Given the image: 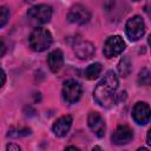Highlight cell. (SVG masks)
I'll use <instances>...</instances> for the list:
<instances>
[{
  "instance_id": "cell-22",
  "label": "cell",
  "mask_w": 151,
  "mask_h": 151,
  "mask_svg": "<svg viewBox=\"0 0 151 151\" xmlns=\"http://www.w3.org/2000/svg\"><path fill=\"white\" fill-rule=\"evenodd\" d=\"M5 53V45H4V41L1 40V55H4Z\"/></svg>"
},
{
  "instance_id": "cell-12",
  "label": "cell",
  "mask_w": 151,
  "mask_h": 151,
  "mask_svg": "<svg viewBox=\"0 0 151 151\" xmlns=\"http://www.w3.org/2000/svg\"><path fill=\"white\" fill-rule=\"evenodd\" d=\"M74 53L79 59H90L94 54V46L90 41H79L74 45Z\"/></svg>"
},
{
  "instance_id": "cell-24",
  "label": "cell",
  "mask_w": 151,
  "mask_h": 151,
  "mask_svg": "<svg viewBox=\"0 0 151 151\" xmlns=\"http://www.w3.org/2000/svg\"><path fill=\"white\" fill-rule=\"evenodd\" d=\"M147 41H149V44H150V46H151V34L149 35V38H147Z\"/></svg>"
},
{
  "instance_id": "cell-25",
  "label": "cell",
  "mask_w": 151,
  "mask_h": 151,
  "mask_svg": "<svg viewBox=\"0 0 151 151\" xmlns=\"http://www.w3.org/2000/svg\"><path fill=\"white\" fill-rule=\"evenodd\" d=\"M133 1H139V0H133Z\"/></svg>"
},
{
  "instance_id": "cell-11",
  "label": "cell",
  "mask_w": 151,
  "mask_h": 151,
  "mask_svg": "<svg viewBox=\"0 0 151 151\" xmlns=\"http://www.w3.org/2000/svg\"><path fill=\"white\" fill-rule=\"evenodd\" d=\"M71 125H72V117L66 114V116H63V117L58 118L54 122V124L52 126V130H53V132L57 137H64L70 131Z\"/></svg>"
},
{
  "instance_id": "cell-10",
  "label": "cell",
  "mask_w": 151,
  "mask_h": 151,
  "mask_svg": "<svg viewBox=\"0 0 151 151\" xmlns=\"http://www.w3.org/2000/svg\"><path fill=\"white\" fill-rule=\"evenodd\" d=\"M133 137V132L131 130V127H129L127 125H119L116 131L112 133V143L116 145H125L127 143L131 142Z\"/></svg>"
},
{
  "instance_id": "cell-13",
  "label": "cell",
  "mask_w": 151,
  "mask_h": 151,
  "mask_svg": "<svg viewBox=\"0 0 151 151\" xmlns=\"http://www.w3.org/2000/svg\"><path fill=\"white\" fill-rule=\"evenodd\" d=\"M47 64H48L50 70L53 73H57L63 67V64H64V54H63V52L60 50L52 51L47 57Z\"/></svg>"
},
{
  "instance_id": "cell-7",
  "label": "cell",
  "mask_w": 151,
  "mask_h": 151,
  "mask_svg": "<svg viewBox=\"0 0 151 151\" xmlns=\"http://www.w3.org/2000/svg\"><path fill=\"white\" fill-rule=\"evenodd\" d=\"M132 118L139 125H145L151 118V109L146 103L139 101L133 106Z\"/></svg>"
},
{
  "instance_id": "cell-9",
  "label": "cell",
  "mask_w": 151,
  "mask_h": 151,
  "mask_svg": "<svg viewBox=\"0 0 151 151\" xmlns=\"http://www.w3.org/2000/svg\"><path fill=\"white\" fill-rule=\"evenodd\" d=\"M91 18V14L90 12L81 5H76L73 6L68 14H67V19L70 22H73V24H78V25H84L86 24Z\"/></svg>"
},
{
  "instance_id": "cell-1",
  "label": "cell",
  "mask_w": 151,
  "mask_h": 151,
  "mask_svg": "<svg viewBox=\"0 0 151 151\" xmlns=\"http://www.w3.org/2000/svg\"><path fill=\"white\" fill-rule=\"evenodd\" d=\"M119 81L113 71H107L103 79L94 88L93 97L96 101L103 107L112 106L117 100V88Z\"/></svg>"
},
{
  "instance_id": "cell-20",
  "label": "cell",
  "mask_w": 151,
  "mask_h": 151,
  "mask_svg": "<svg viewBox=\"0 0 151 151\" xmlns=\"http://www.w3.org/2000/svg\"><path fill=\"white\" fill-rule=\"evenodd\" d=\"M7 150L9 151V150H14V151H20V147L18 146V145H14V144H9V145H7Z\"/></svg>"
},
{
  "instance_id": "cell-18",
  "label": "cell",
  "mask_w": 151,
  "mask_h": 151,
  "mask_svg": "<svg viewBox=\"0 0 151 151\" xmlns=\"http://www.w3.org/2000/svg\"><path fill=\"white\" fill-rule=\"evenodd\" d=\"M31 133L29 129H20V130H15V132H13L12 130L8 131V136L9 137H22V136H27Z\"/></svg>"
},
{
  "instance_id": "cell-17",
  "label": "cell",
  "mask_w": 151,
  "mask_h": 151,
  "mask_svg": "<svg viewBox=\"0 0 151 151\" xmlns=\"http://www.w3.org/2000/svg\"><path fill=\"white\" fill-rule=\"evenodd\" d=\"M8 18H9V9L5 6H2L0 9V27H4L6 25Z\"/></svg>"
},
{
  "instance_id": "cell-8",
  "label": "cell",
  "mask_w": 151,
  "mask_h": 151,
  "mask_svg": "<svg viewBox=\"0 0 151 151\" xmlns=\"http://www.w3.org/2000/svg\"><path fill=\"white\" fill-rule=\"evenodd\" d=\"M87 124L91 131L99 138L104 137L106 131V125L103 117L98 112H90L87 116Z\"/></svg>"
},
{
  "instance_id": "cell-5",
  "label": "cell",
  "mask_w": 151,
  "mask_h": 151,
  "mask_svg": "<svg viewBox=\"0 0 151 151\" xmlns=\"http://www.w3.org/2000/svg\"><path fill=\"white\" fill-rule=\"evenodd\" d=\"M125 50V42L120 35H112L107 38V40L104 44L103 53L106 58H113L120 54Z\"/></svg>"
},
{
  "instance_id": "cell-3",
  "label": "cell",
  "mask_w": 151,
  "mask_h": 151,
  "mask_svg": "<svg viewBox=\"0 0 151 151\" xmlns=\"http://www.w3.org/2000/svg\"><path fill=\"white\" fill-rule=\"evenodd\" d=\"M125 32H126L127 38L131 41L139 40L144 35V32H145V25H144L143 19L139 15H134L130 18L126 22Z\"/></svg>"
},
{
  "instance_id": "cell-14",
  "label": "cell",
  "mask_w": 151,
  "mask_h": 151,
  "mask_svg": "<svg viewBox=\"0 0 151 151\" xmlns=\"http://www.w3.org/2000/svg\"><path fill=\"white\" fill-rule=\"evenodd\" d=\"M132 64H131V60L130 58L126 55V57H123L119 63H118V71H119V74L124 78H126L130 73H131V70H132Z\"/></svg>"
},
{
  "instance_id": "cell-4",
  "label": "cell",
  "mask_w": 151,
  "mask_h": 151,
  "mask_svg": "<svg viewBox=\"0 0 151 151\" xmlns=\"http://www.w3.org/2000/svg\"><path fill=\"white\" fill-rule=\"evenodd\" d=\"M61 93H63V99L67 104H74L80 99L83 88H81V85L74 79H68L64 83Z\"/></svg>"
},
{
  "instance_id": "cell-16",
  "label": "cell",
  "mask_w": 151,
  "mask_h": 151,
  "mask_svg": "<svg viewBox=\"0 0 151 151\" xmlns=\"http://www.w3.org/2000/svg\"><path fill=\"white\" fill-rule=\"evenodd\" d=\"M151 81V73L147 70H142L139 73V78H138V83L140 85H146Z\"/></svg>"
},
{
  "instance_id": "cell-21",
  "label": "cell",
  "mask_w": 151,
  "mask_h": 151,
  "mask_svg": "<svg viewBox=\"0 0 151 151\" xmlns=\"http://www.w3.org/2000/svg\"><path fill=\"white\" fill-rule=\"evenodd\" d=\"M146 142H147V144L151 146V129L149 130V132H147V136H146Z\"/></svg>"
},
{
  "instance_id": "cell-2",
  "label": "cell",
  "mask_w": 151,
  "mask_h": 151,
  "mask_svg": "<svg viewBox=\"0 0 151 151\" xmlns=\"http://www.w3.org/2000/svg\"><path fill=\"white\" fill-rule=\"evenodd\" d=\"M29 46L33 51L35 52H42L47 50L51 44H52V34L50 31L42 28V27H37L32 31L28 38Z\"/></svg>"
},
{
  "instance_id": "cell-6",
  "label": "cell",
  "mask_w": 151,
  "mask_h": 151,
  "mask_svg": "<svg viewBox=\"0 0 151 151\" xmlns=\"http://www.w3.org/2000/svg\"><path fill=\"white\" fill-rule=\"evenodd\" d=\"M27 15L29 19L39 24H47L52 18V7L45 4H40L31 7L27 11Z\"/></svg>"
},
{
  "instance_id": "cell-19",
  "label": "cell",
  "mask_w": 151,
  "mask_h": 151,
  "mask_svg": "<svg viewBox=\"0 0 151 151\" xmlns=\"http://www.w3.org/2000/svg\"><path fill=\"white\" fill-rule=\"evenodd\" d=\"M144 12L147 14V17L151 19V4H149V5H146L145 7H144Z\"/></svg>"
},
{
  "instance_id": "cell-23",
  "label": "cell",
  "mask_w": 151,
  "mask_h": 151,
  "mask_svg": "<svg viewBox=\"0 0 151 151\" xmlns=\"http://www.w3.org/2000/svg\"><path fill=\"white\" fill-rule=\"evenodd\" d=\"M5 80H6V74H5V72L2 71V85H1V86L5 85Z\"/></svg>"
},
{
  "instance_id": "cell-15",
  "label": "cell",
  "mask_w": 151,
  "mask_h": 151,
  "mask_svg": "<svg viewBox=\"0 0 151 151\" xmlns=\"http://www.w3.org/2000/svg\"><path fill=\"white\" fill-rule=\"evenodd\" d=\"M101 65L99 63H93L91 65H88L86 68H85V77L90 80H93L96 78L99 77L100 72H101Z\"/></svg>"
}]
</instances>
